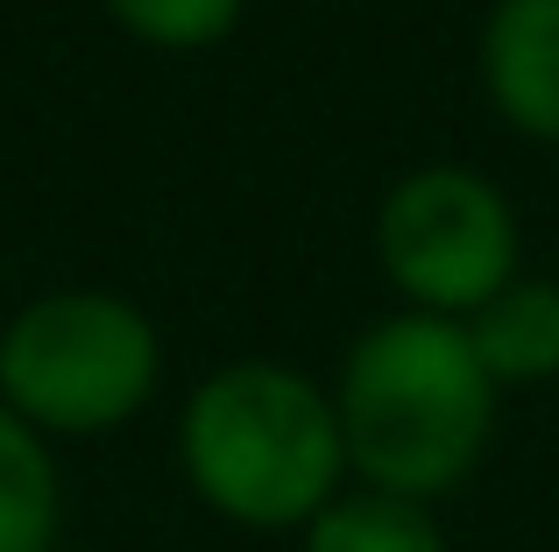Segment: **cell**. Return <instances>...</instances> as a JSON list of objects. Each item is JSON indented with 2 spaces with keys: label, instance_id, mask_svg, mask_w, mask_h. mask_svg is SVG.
Instances as JSON below:
<instances>
[{
  "label": "cell",
  "instance_id": "1",
  "mask_svg": "<svg viewBox=\"0 0 559 552\" xmlns=\"http://www.w3.org/2000/svg\"><path fill=\"white\" fill-rule=\"evenodd\" d=\"M489 440V369L447 319H390L355 347L341 383V446L382 496H432Z\"/></svg>",
  "mask_w": 559,
  "mask_h": 552
},
{
  "label": "cell",
  "instance_id": "2",
  "mask_svg": "<svg viewBox=\"0 0 559 552\" xmlns=\"http://www.w3.org/2000/svg\"><path fill=\"white\" fill-rule=\"evenodd\" d=\"M341 418L305 375L241 361L185 411V468L213 511L241 525H298L326 511L341 475Z\"/></svg>",
  "mask_w": 559,
  "mask_h": 552
},
{
  "label": "cell",
  "instance_id": "3",
  "mask_svg": "<svg viewBox=\"0 0 559 552\" xmlns=\"http://www.w3.org/2000/svg\"><path fill=\"white\" fill-rule=\"evenodd\" d=\"M0 383L14 411L57 432H99L121 425L156 383V333L121 298H43L14 319L0 340Z\"/></svg>",
  "mask_w": 559,
  "mask_h": 552
},
{
  "label": "cell",
  "instance_id": "4",
  "mask_svg": "<svg viewBox=\"0 0 559 552\" xmlns=\"http://www.w3.org/2000/svg\"><path fill=\"white\" fill-rule=\"evenodd\" d=\"M382 263L425 304H489L510 276V213L467 170H418L382 206Z\"/></svg>",
  "mask_w": 559,
  "mask_h": 552
},
{
  "label": "cell",
  "instance_id": "5",
  "mask_svg": "<svg viewBox=\"0 0 559 552\" xmlns=\"http://www.w3.org/2000/svg\"><path fill=\"white\" fill-rule=\"evenodd\" d=\"M489 93L532 135H559V0H503L489 22Z\"/></svg>",
  "mask_w": 559,
  "mask_h": 552
},
{
  "label": "cell",
  "instance_id": "6",
  "mask_svg": "<svg viewBox=\"0 0 559 552\" xmlns=\"http://www.w3.org/2000/svg\"><path fill=\"white\" fill-rule=\"evenodd\" d=\"M467 347L489 369V383H532L559 369V284H503L475 304Z\"/></svg>",
  "mask_w": 559,
  "mask_h": 552
},
{
  "label": "cell",
  "instance_id": "7",
  "mask_svg": "<svg viewBox=\"0 0 559 552\" xmlns=\"http://www.w3.org/2000/svg\"><path fill=\"white\" fill-rule=\"evenodd\" d=\"M57 539V475L22 418L0 411V552H50Z\"/></svg>",
  "mask_w": 559,
  "mask_h": 552
},
{
  "label": "cell",
  "instance_id": "8",
  "mask_svg": "<svg viewBox=\"0 0 559 552\" xmlns=\"http://www.w3.org/2000/svg\"><path fill=\"white\" fill-rule=\"evenodd\" d=\"M305 552H447V545H439V525L411 496H382L376 489V496L326 503L312 517Z\"/></svg>",
  "mask_w": 559,
  "mask_h": 552
},
{
  "label": "cell",
  "instance_id": "9",
  "mask_svg": "<svg viewBox=\"0 0 559 552\" xmlns=\"http://www.w3.org/2000/svg\"><path fill=\"white\" fill-rule=\"evenodd\" d=\"M107 8L150 43H213L234 28L241 0H107Z\"/></svg>",
  "mask_w": 559,
  "mask_h": 552
}]
</instances>
